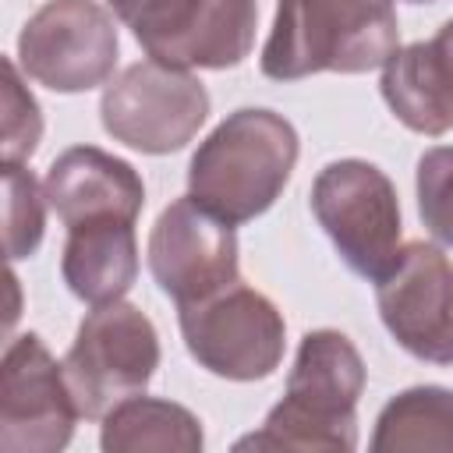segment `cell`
I'll use <instances>...</instances> for the list:
<instances>
[{"label":"cell","mask_w":453,"mask_h":453,"mask_svg":"<svg viewBox=\"0 0 453 453\" xmlns=\"http://www.w3.org/2000/svg\"><path fill=\"white\" fill-rule=\"evenodd\" d=\"M365 361L340 329H311L301 336L283 400L265 414L262 428L237 439L234 449H357V400L365 393Z\"/></svg>","instance_id":"1"},{"label":"cell","mask_w":453,"mask_h":453,"mask_svg":"<svg viewBox=\"0 0 453 453\" xmlns=\"http://www.w3.org/2000/svg\"><path fill=\"white\" fill-rule=\"evenodd\" d=\"M294 124L265 106L226 113L188 163V195L226 223H248L273 209L297 166Z\"/></svg>","instance_id":"2"},{"label":"cell","mask_w":453,"mask_h":453,"mask_svg":"<svg viewBox=\"0 0 453 453\" xmlns=\"http://www.w3.org/2000/svg\"><path fill=\"white\" fill-rule=\"evenodd\" d=\"M400 50L393 0H276L262 74L301 81L319 71L365 74Z\"/></svg>","instance_id":"3"},{"label":"cell","mask_w":453,"mask_h":453,"mask_svg":"<svg viewBox=\"0 0 453 453\" xmlns=\"http://www.w3.org/2000/svg\"><path fill=\"white\" fill-rule=\"evenodd\" d=\"M159 368V333L131 301L96 304L64 357V375L81 418L103 421L120 400L145 393Z\"/></svg>","instance_id":"4"},{"label":"cell","mask_w":453,"mask_h":453,"mask_svg":"<svg viewBox=\"0 0 453 453\" xmlns=\"http://www.w3.org/2000/svg\"><path fill=\"white\" fill-rule=\"evenodd\" d=\"M311 212L336 255L361 280L379 283L400 255V198L368 159H333L311 180Z\"/></svg>","instance_id":"5"},{"label":"cell","mask_w":453,"mask_h":453,"mask_svg":"<svg viewBox=\"0 0 453 453\" xmlns=\"http://www.w3.org/2000/svg\"><path fill=\"white\" fill-rule=\"evenodd\" d=\"M180 336L198 368L230 379H269L287 347V322L280 308L241 276L216 294L180 308Z\"/></svg>","instance_id":"6"},{"label":"cell","mask_w":453,"mask_h":453,"mask_svg":"<svg viewBox=\"0 0 453 453\" xmlns=\"http://www.w3.org/2000/svg\"><path fill=\"white\" fill-rule=\"evenodd\" d=\"M209 117L205 85L184 71L159 60L127 64L106 81L99 99L103 131L145 156H166L184 149Z\"/></svg>","instance_id":"7"},{"label":"cell","mask_w":453,"mask_h":453,"mask_svg":"<svg viewBox=\"0 0 453 453\" xmlns=\"http://www.w3.org/2000/svg\"><path fill=\"white\" fill-rule=\"evenodd\" d=\"M113 18L99 0H46L18 32L25 78L64 96L106 85L120 57Z\"/></svg>","instance_id":"8"},{"label":"cell","mask_w":453,"mask_h":453,"mask_svg":"<svg viewBox=\"0 0 453 453\" xmlns=\"http://www.w3.org/2000/svg\"><path fill=\"white\" fill-rule=\"evenodd\" d=\"M78 418L64 361H57L35 333L14 336L0 361V449L60 453Z\"/></svg>","instance_id":"9"},{"label":"cell","mask_w":453,"mask_h":453,"mask_svg":"<svg viewBox=\"0 0 453 453\" xmlns=\"http://www.w3.org/2000/svg\"><path fill=\"white\" fill-rule=\"evenodd\" d=\"M379 319L418 361L453 365V262L428 241H407L375 283Z\"/></svg>","instance_id":"10"},{"label":"cell","mask_w":453,"mask_h":453,"mask_svg":"<svg viewBox=\"0 0 453 453\" xmlns=\"http://www.w3.org/2000/svg\"><path fill=\"white\" fill-rule=\"evenodd\" d=\"M149 273L177 308L216 294L237 280L234 223L219 219L191 195L173 198L152 223Z\"/></svg>","instance_id":"11"},{"label":"cell","mask_w":453,"mask_h":453,"mask_svg":"<svg viewBox=\"0 0 453 453\" xmlns=\"http://www.w3.org/2000/svg\"><path fill=\"white\" fill-rule=\"evenodd\" d=\"M255 0H170L131 32L142 50L170 67H237L255 46Z\"/></svg>","instance_id":"12"},{"label":"cell","mask_w":453,"mask_h":453,"mask_svg":"<svg viewBox=\"0 0 453 453\" xmlns=\"http://www.w3.org/2000/svg\"><path fill=\"white\" fill-rule=\"evenodd\" d=\"M46 198L60 223L81 226L96 219H127L134 223L145 205V184L138 170L96 145L64 149L46 170Z\"/></svg>","instance_id":"13"},{"label":"cell","mask_w":453,"mask_h":453,"mask_svg":"<svg viewBox=\"0 0 453 453\" xmlns=\"http://www.w3.org/2000/svg\"><path fill=\"white\" fill-rule=\"evenodd\" d=\"M60 276L85 304L120 301L138 276V237L127 219H96L67 230Z\"/></svg>","instance_id":"14"},{"label":"cell","mask_w":453,"mask_h":453,"mask_svg":"<svg viewBox=\"0 0 453 453\" xmlns=\"http://www.w3.org/2000/svg\"><path fill=\"white\" fill-rule=\"evenodd\" d=\"M379 88L386 106L403 127L428 138L453 131V81L435 60L432 42L400 46L382 64Z\"/></svg>","instance_id":"15"},{"label":"cell","mask_w":453,"mask_h":453,"mask_svg":"<svg viewBox=\"0 0 453 453\" xmlns=\"http://www.w3.org/2000/svg\"><path fill=\"white\" fill-rule=\"evenodd\" d=\"M99 446L106 453H198L205 432L184 403L134 393L106 411Z\"/></svg>","instance_id":"16"},{"label":"cell","mask_w":453,"mask_h":453,"mask_svg":"<svg viewBox=\"0 0 453 453\" xmlns=\"http://www.w3.org/2000/svg\"><path fill=\"white\" fill-rule=\"evenodd\" d=\"M375 453H453V389L411 386L375 418Z\"/></svg>","instance_id":"17"},{"label":"cell","mask_w":453,"mask_h":453,"mask_svg":"<svg viewBox=\"0 0 453 453\" xmlns=\"http://www.w3.org/2000/svg\"><path fill=\"white\" fill-rule=\"evenodd\" d=\"M46 188L25 163H4V244L7 258H28L46 234Z\"/></svg>","instance_id":"18"},{"label":"cell","mask_w":453,"mask_h":453,"mask_svg":"<svg viewBox=\"0 0 453 453\" xmlns=\"http://www.w3.org/2000/svg\"><path fill=\"white\" fill-rule=\"evenodd\" d=\"M21 74L25 71L18 57H4V138H0L4 163H28L42 138L39 103Z\"/></svg>","instance_id":"19"},{"label":"cell","mask_w":453,"mask_h":453,"mask_svg":"<svg viewBox=\"0 0 453 453\" xmlns=\"http://www.w3.org/2000/svg\"><path fill=\"white\" fill-rule=\"evenodd\" d=\"M414 191L425 230L439 244L453 248V145H435L421 152Z\"/></svg>","instance_id":"20"},{"label":"cell","mask_w":453,"mask_h":453,"mask_svg":"<svg viewBox=\"0 0 453 453\" xmlns=\"http://www.w3.org/2000/svg\"><path fill=\"white\" fill-rule=\"evenodd\" d=\"M110 4V11L127 25V28H134L138 21H145L149 14H156L159 7H166L170 0H106Z\"/></svg>","instance_id":"21"},{"label":"cell","mask_w":453,"mask_h":453,"mask_svg":"<svg viewBox=\"0 0 453 453\" xmlns=\"http://www.w3.org/2000/svg\"><path fill=\"white\" fill-rule=\"evenodd\" d=\"M428 42H432V53H435V60L442 64L446 78L453 81V18L442 21V28L435 32V39H428Z\"/></svg>","instance_id":"22"},{"label":"cell","mask_w":453,"mask_h":453,"mask_svg":"<svg viewBox=\"0 0 453 453\" xmlns=\"http://www.w3.org/2000/svg\"><path fill=\"white\" fill-rule=\"evenodd\" d=\"M403 4H435V0H403Z\"/></svg>","instance_id":"23"}]
</instances>
